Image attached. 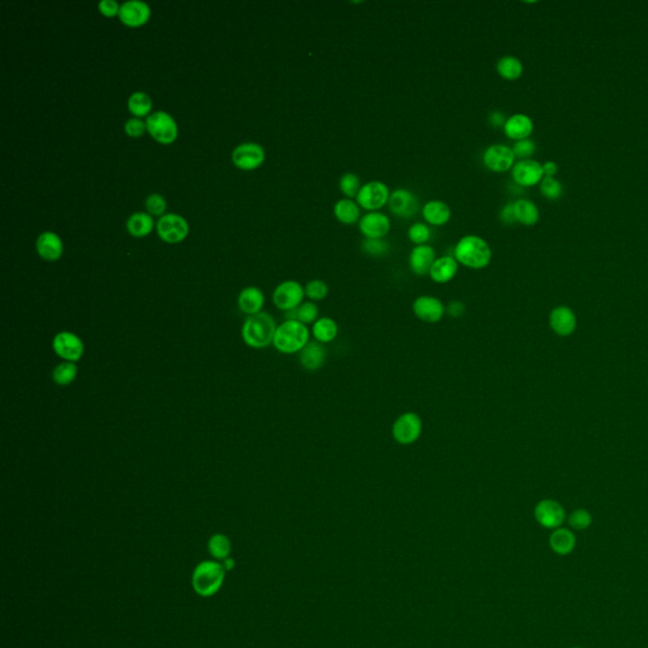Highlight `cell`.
<instances>
[{
	"label": "cell",
	"mask_w": 648,
	"mask_h": 648,
	"mask_svg": "<svg viewBox=\"0 0 648 648\" xmlns=\"http://www.w3.org/2000/svg\"><path fill=\"white\" fill-rule=\"evenodd\" d=\"M458 271V263L452 256H442L436 259V261L431 267L429 276L437 284H446L455 278Z\"/></svg>",
	"instance_id": "cell-24"
},
{
	"label": "cell",
	"mask_w": 648,
	"mask_h": 648,
	"mask_svg": "<svg viewBox=\"0 0 648 648\" xmlns=\"http://www.w3.org/2000/svg\"><path fill=\"white\" fill-rule=\"evenodd\" d=\"M567 522L572 529L585 531L593 523V517L587 509H575L567 517Z\"/></svg>",
	"instance_id": "cell-40"
},
{
	"label": "cell",
	"mask_w": 648,
	"mask_h": 648,
	"mask_svg": "<svg viewBox=\"0 0 648 648\" xmlns=\"http://www.w3.org/2000/svg\"><path fill=\"white\" fill-rule=\"evenodd\" d=\"M52 348L54 354L63 361L77 363L84 355L85 346L83 340L69 331L57 333L52 340Z\"/></svg>",
	"instance_id": "cell-9"
},
{
	"label": "cell",
	"mask_w": 648,
	"mask_h": 648,
	"mask_svg": "<svg viewBox=\"0 0 648 648\" xmlns=\"http://www.w3.org/2000/svg\"><path fill=\"white\" fill-rule=\"evenodd\" d=\"M77 376V366L75 363L62 361L52 371V380L59 386H68L75 381Z\"/></svg>",
	"instance_id": "cell-34"
},
{
	"label": "cell",
	"mask_w": 648,
	"mask_h": 648,
	"mask_svg": "<svg viewBox=\"0 0 648 648\" xmlns=\"http://www.w3.org/2000/svg\"><path fill=\"white\" fill-rule=\"evenodd\" d=\"M542 168H543V174H545V178H555L556 175H557L558 166H557V163H556V162H545V163L542 165Z\"/></svg>",
	"instance_id": "cell-50"
},
{
	"label": "cell",
	"mask_w": 648,
	"mask_h": 648,
	"mask_svg": "<svg viewBox=\"0 0 648 648\" xmlns=\"http://www.w3.org/2000/svg\"><path fill=\"white\" fill-rule=\"evenodd\" d=\"M454 254L457 263L474 270L485 269L493 259V252L489 243L485 239L474 234L465 236L460 239L455 246Z\"/></svg>",
	"instance_id": "cell-1"
},
{
	"label": "cell",
	"mask_w": 648,
	"mask_h": 648,
	"mask_svg": "<svg viewBox=\"0 0 648 648\" xmlns=\"http://www.w3.org/2000/svg\"><path fill=\"white\" fill-rule=\"evenodd\" d=\"M278 325L275 319L266 312L248 316L243 322L241 336L248 347L265 348L274 342Z\"/></svg>",
	"instance_id": "cell-2"
},
{
	"label": "cell",
	"mask_w": 648,
	"mask_h": 648,
	"mask_svg": "<svg viewBox=\"0 0 648 648\" xmlns=\"http://www.w3.org/2000/svg\"><path fill=\"white\" fill-rule=\"evenodd\" d=\"M334 216L340 223L346 225H352L361 219V208L360 205L352 199H341L334 204L333 208Z\"/></svg>",
	"instance_id": "cell-29"
},
{
	"label": "cell",
	"mask_w": 648,
	"mask_h": 648,
	"mask_svg": "<svg viewBox=\"0 0 648 648\" xmlns=\"http://www.w3.org/2000/svg\"><path fill=\"white\" fill-rule=\"evenodd\" d=\"M312 333L316 342L323 343V345L330 343L336 340L338 336V324L330 316H322L313 324Z\"/></svg>",
	"instance_id": "cell-30"
},
{
	"label": "cell",
	"mask_w": 648,
	"mask_h": 648,
	"mask_svg": "<svg viewBox=\"0 0 648 648\" xmlns=\"http://www.w3.org/2000/svg\"><path fill=\"white\" fill-rule=\"evenodd\" d=\"M325 347L323 343L310 341L299 352V363L307 371L319 370L325 363Z\"/></svg>",
	"instance_id": "cell-23"
},
{
	"label": "cell",
	"mask_w": 648,
	"mask_h": 648,
	"mask_svg": "<svg viewBox=\"0 0 648 648\" xmlns=\"http://www.w3.org/2000/svg\"><path fill=\"white\" fill-rule=\"evenodd\" d=\"M496 71L504 80L514 81L523 75L525 66L516 56H504L496 63Z\"/></svg>",
	"instance_id": "cell-31"
},
{
	"label": "cell",
	"mask_w": 648,
	"mask_h": 648,
	"mask_svg": "<svg viewBox=\"0 0 648 648\" xmlns=\"http://www.w3.org/2000/svg\"><path fill=\"white\" fill-rule=\"evenodd\" d=\"M157 234L168 243H179L186 239L189 233V224L185 218L179 214H163L157 222Z\"/></svg>",
	"instance_id": "cell-11"
},
{
	"label": "cell",
	"mask_w": 648,
	"mask_h": 648,
	"mask_svg": "<svg viewBox=\"0 0 648 648\" xmlns=\"http://www.w3.org/2000/svg\"><path fill=\"white\" fill-rule=\"evenodd\" d=\"M154 228V219L147 213H133L127 221V230L134 237H145Z\"/></svg>",
	"instance_id": "cell-33"
},
{
	"label": "cell",
	"mask_w": 648,
	"mask_h": 648,
	"mask_svg": "<svg viewBox=\"0 0 648 648\" xmlns=\"http://www.w3.org/2000/svg\"><path fill=\"white\" fill-rule=\"evenodd\" d=\"M512 150H513V152H514L516 159H519V160H529L533 154H536L537 146H536L534 141L527 139L514 142Z\"/></svg>",
	"instance_id": "cell-43"
},
{
	"label": "cell",
	"mask_w": 648,
	"mask_h": 648,
	"mask_svg": "<svg viewBox=\"0 0 648 648\" xmlns=\"http://www.w3.org/2000/svg\"><path fill=\"white\" fill-rule=\"evenodd\" d=\"M147 132L162 145H170L178 139V124L166 112H154L147 117Z\"/></svg>",
	"instance_id": "cell-6"
},
{
	"label": "cell",
	"mask_w": 648,
	"mask_h": 648,
	"mask_svg": "<svg viewBox=\"0 0 648 648\" xmlns=\"http://www.w3.org/2000/svg\"><path fill=\"white\" fill-rule=\"evenodd\" d=\"M548 323L557 336L570 337L578 328V316L570 307L558 305L549 312Z\"/></svg>",
	"instance_id": "cell-14"
},
{
	"label": "cell",
	"mask_w": 648,
	"mask_h": 648,
	"mask_svg": "<svg viewBox=\"0 0 648 648\" xmlns=\"http://www.w3.org/2000/svg\"><path fill=\"white\" fill-rule=\"evenodd\" d=\"M119 19L122 23L130 27H139L146 23L151 16V9L148 4L141 0H128L124 1L119 9Z\"/></svg>",
	"instance_id": "cell-19"
},
{
	"label": "cell",
	"mask_w": 648,
	"mask_h": 648,
	"mask_svg": "<svg viewBox=\"0 0 648 648\" xmlns=\"http://www.w3.org/2000/svg\"><path fill=\"white\" fill-rule=\"evenodd\" d=\"M36 248L39 255L46 261H57L63 252L61 239L54 232H43L39 234Z\"/></svg>",
	"instance_id": "cell-22"
},
{
	"label": "cell",
	"mask_w": 648,
	"mask_h": 648,
	"mask_svg": "<svg viewBox=\"0 0 648 648\" xmlns=\"http://www.w3.org/2000/svg\"><path fill=\"white\" fill-rule=\"evenodd\" d=\"M390 190L383 181L374 180L363 185L361 190L356 196V203L360 208L369 210V212H378V209L385 207L389 203Z\"/></svg>",
	"instance_id": "cell-7"
},
{
	"label": "cell",
	"mask_w": 648,
	"mask_h": 648,
	"mask_svg": "<svg viewBox=\"0 0 648 648\" xmlns=\"http://www.w3.org/2000/svg\"><path fill=\"white\" fill-rule=\"evenodd\" d=\"M500 219H502L503 223H517V222H516V216H514L513 203H508L507 205H504V207H503L502 210H500Z\"/></svg>",
	"instance_id": "cell-48"
},
{
	"label": "cell",
	"mask_w": 648,
	"mask_h": 648,
	"mask_svg": "<svg viewBox=\"0 0 648 648\" xmlns=\"http://www.w3.org/2000/svg\"><path fill=\"white\" fill-rule=\"evenodd\" d=\"M310 332L305 324L298 321L287 319L284 323L278 325V330L274 337V347L279 352L285 355H293L301 352L308 345Z\"/></svg>",
	"instance_id": "cell-3"
},
{
	"label": "cell",
	"mask_w": 648,
	"mask_h": 648,
	"mask_svg": "<svg viewBox=\"0 0 648 648\" xmlns=\"http://www.w3.org/2000/svg\"><path fill=\"white\" fill-rule=\"evenodd\" d=\"M232 161L242 170H255L265 161V150L255 142L241 143L233 150Z\"/></svg>",
	"instance_id": "cell-13"
},
{
	"label": "cell",
	"mask_w": 648,
	"mask_h": 648,
	"mask_svg": "<svg viewBox=\"0 0 648 648\" xmlns=\"http://www.w3.org/2000/svg\"><path fill=\"white\" fill-rule=\"evenodd\" d=\"M223 566L225 567V569H227V570H231L232 567L234 566V561L231 560V558H227V560H224Z\"/></svg>",
	"instance_id": "cell-51"
},
{
	"label": "cell",
	"mask_w": 648,
	"mask_h": 648,
	"mask_svg": "<svg viewBox=\"0 0 648 648\" xmlns=\"http://www.w3.org/2000/svg\"><path fill=\"white\" fill-rule=\"evenodd\" d=\"M224 580V566L213 561H205L198 565L193 574L194 590L201 596L216 594L222 587Z\"/></svg>",
	"instance_id": "cell-4"
},
{
	"label": "cell",
	"mask_w": 648,
	"mask_h": 648,
	"mask_svg": "<svg viewBox=\"0 0 648 648\" xmlns=\"http://www.w3.org/2000/svg\"><path fill=\"white\" fill-rule=\"evenodd\" d=\"M125 133L131 137H139L145 133L146 128V122H142L139 118H131L124 124Z\"/></svg>",
	"instance_id": "cell-45"
},
{
	"label": "cell",
	"mask_w": 648,
	"mask_h": 648,
	"mask_svg": "<svg viewBox=\"0 0 648 648\" xmlns=\"http://www.w3.org/2000/svg\"><path fill=\"white\" fill-rule=\"evenodd\" d=\"M512 178L514 183L523 188L540 185L545 178L542 163L536 160H519L512 169Z\"/></svg>",
	"instance_id": "cell-15"
},
{
	"label": "cell",
	"mask_w": 648,
	"mask_h": 648,
	"mask_svg": "<svg viewBox=\"0 0 648 648\" xmlns=\"http://www.w3.org/2000/svg\"><path fill=\"white\" fill-rule=\"evenodd\" d=\"M413 312L418 319H421L422 322L434 324L438 323L443 318L446 313V307L436 296L422 295V296H418L413 303Z\"/></svg>",
	"instance_id": "cell-17"
},
{
	"label": "cell",
	"mask_w": 648,
	"mask_h": 648,
	"mask_svg": "<svg viewBox=\"0 0 648 648\" xmlns=\"http://www.w3.org/2000/svg\"><path fill=\"white\" fill-rule=\"evenodd\" d=\"M363 250L365 254L372 257H381L389 254L390 246L384 239H365L363 242Z\"/></svg>",
	"instance_id": "cell-42"
},
{
	"label": "cell",
	"mask_w": 648,
	"mask_h": 648,
	"mask_svg": "<svg viewBox=\"0 0 648 648\" xmlns=\"http://www.w3.org/2000/svg\"><path fill=\"white\" fill-rule=\"evenodd\" d=\"M503 130L508 139L517 142V141L531 137L534 130V124L531 117L523 113H518L507 118V122L504 124Z\"/></svg>",
	"instance_id": "cell-20"
},
{
	"label": "cell",
	"mask_w": 648,
	"mask_h": 648,
	"mask_svg": "<svg viewBox=\"0 0 648 648\" xmlns=\"http://www.w3.org/2000/svg\"><path fill=\"white\" fill-rule=\"evenodd\" d=\"M489 122L495 128H500V127H504V124L507 122V118L503 114L502 112L494 110L489 114Z\"/></svg>",
	"instance_id": "cell-49"
},
{
	"label": "cell",
	"mask_w": 648,
	"mask_h": 648,
	"mask_svg": "<svg viewBox=\"0 0 648 648\" xmlns=\"http://www.w3.org/2000/svg\"><path fill=\"white\" fill-rule=\"evenodd\" d=\"M265 304L263 293L256 286L245 287L239 295V308L247 316H254L263 312Z\"/></svg>",
	"instance_id": "cell-25"
},
{
	"label": "cell",
	"mask_w": 648,
	"mask_h": 648,
	"mask_svg": "<svg viewBox=\"0 0 648 648\" xmlns=\"http://www.w3.org/2000/svg\"><path fill=\"white\" fill-rule=\"evenodd\" d=\"M408 239L416 245H425L431 239V230L425 223L412 224L408 230Z\"/></svg>",
	"instance_id": "cell-41"
},
{
	"label": "cell",
	"mask_w": 648,
	"mask_h": 648,
	"mask_svg": "<svg viewBox=\"0 0 648 648\" xmlns=\"http://www.w3.org/2000/svg\"><path fill=\"white\" fill-rule=\"evenodd\" d=\"M358 228L366 239H384L392 230V222L384 213L369 212L361 216Z\"/></svg>",
	"instance_id": "cell-16"
},
{
	"label": "cell",
	"mask_w": 648,
	"mask_h": 648,
	"mask_svg": "<svg viewBox=\"0 0 648 648\" xmlns=\"http://www.w3.org/2000/svg\"><path fill=\"white\" fill-rule=\"evenodd\" d=\"M340 189L342 194L347 199H354L357 196L358 192L361 190V179L358 178L354 172H346L343 174L340 179Z\"/></svg>",
	"instance_id": "cell-37"
},
{
	"label": "cell",
	"mask_w": 648,
	"mask_h": 648,
	"mask_svg": "<svg viewBox=\"0 0 648 648\" xmlns=\"http://www.w3.org/2000/svg\"><path fill=\"white\" fill-rule=\"evenodd\" d=\"M304 292H305V296L308 298L309 301H321L327 298V295L330 293V287L323 280L314 279V280L309 281L308 284L305 285Z\"/></svg>",
	"instance_id": "cell-38"
},
{
	"label": "cell",
	"mask_w": 648,
	"mask_h": 648,
	"mask_svg": "<svg viewBox=\"0 0 648 648\" xmlns=\"http://www.w3.org/2000/svg\"><path fill=\"white\" fill-rule=\"evenodd\" d=\"M534 518L543 528L555 531L565 523L566 512L557 500L543 499L534 508Z\"/></svg>",
	"instance_id": "cell-12"
},
{
	"label": "cell",
	"mask_w": 648,
	"mask_h": 648,
	"mask_svg": "<svg viewBox=\"0 0 648 648\" xmlns=\"http://www.w3.org/2000/svg\"><path fill=\"white\" fill-rule=\"evenodd\" d=\"M387 204L394 216L405 219L416 216L419 210L417 196L408 189L394 190L393 193L390 194Z\"/></svg>",
	"instance_id": "cell-18"
},
{
	"label": "cell",
	"mask_w": 648,
	"mask_h": 648,
	"mask_svg": "<svg viewBox=\"0 0 648 648\" xmlns=\"http://www.w3.org/2000/svg\"><path fill=\"white\" fill-rule=\"evenodd\" d=\"M436 261V251L429 245H421L412 250L409 255V267L418 276L429 274Z\"/></svg>",
	"instance_id": "cell-21"
},
{
	"label": "cell",
	"mask_w": 648,
	"mask_h": 648,
	"mask_svg": "<svg viewBox=\"0 0 648 648\" xmlns=\"http://www.w3.org/2000/svg\"><path fill=\"white\" fill-rule=\"evenodd\" d=\"M98 8L104 16L114 17L119 14L121 6L118 4V1H116V0H101V3L98 4Z\"/></svg>",
	"instance_id": "cell-46"
},
{
	"label": "cell",
	"mask_w": 648,
	"mask_h": 648,
	"mask_svg": "<svg viewBox=\"0 0 648 648\" xmlns=\"http://www.w3.org/2000/svg\"><path fill=\"white\" fill-rule=\"evenodd\" d=\"M128 109L136 117L148 116L152 109V101L146 93L136 92L128 99Z\"/></svg>",
	"instance_id": "cell-35"
},
{
	"label": "cell",
	"mask_w": 648,
	"mask_h": 648,
	"mask_svg": "<svg viewBox=\"0 0 648 648\" xmlns=\"http://www.w3.org/2000/svg\"><path fill=\"white\" fill-rule=\"evenodd\" d=\"M465 312H466L465 304L458 301H451L446 308V313L452 318H460L465 314Z\"/></svg>",
	"instance_id": "cell-47"
},
{
	"label": "cell",
	"mask_w": 648,
	"mask_h": 648,
	"mask_svg": "<svg viewBox=\"0 0 648 648\" xmlns=\"http://www.w3.org/2000/svg\"><path fill=\"white\" fill-rule=\"evenodd\" d=\"M286 318L290 321H298L301 323L314 324L319 319V308L314 301H305L294 310L286 312Z\"/></svg>",
	"instance_id": "cell-32"
},
{
	"label": "cell",
	"mask_w": 648,
	"mask_h": 648,
	"mask_svg": "<svg viewBox=\"0 0 648 648\" xmlns=\"http://www.w3.org/2000/svg\"><path fill=\"white\" fill-rule=\"evenodd\" d=\"M540 190L548 201H558L563 194V186L556 178H543L540 181Z\"/></svg>",
	"instance_id": "cell-39"
},
{
	"label": "cell",
	"mask_w": 648,
	"mask_h": 648,
	"mask_svg": "<svg viewBox=\"0 0 648 648\" xmlns=\"http://www.w3.org/2000/svg\"><path fill=\"white\" fill-rule=\"evenodd\" d=\"M304 296L305 292L301 283L295 280H286L275 287L272 293V301L276 308L286 313L298 308L303 303Z\"/></svg>",
	"instance_id": "cell-8"
},
{
	"label": "cell",
	"mask_w": 648,
	"mask_h": 648,
	"mask_svg": "<svg viewBox=\"0 0 648 648\" xmlns=\"http://www.w3.org/2000/svg\"><path fill=\"white\" fill-rule=\"evenodd\" d=\"M422 216L427 223L434 227H441L449 222L452 212L445 201H429L423 205Z\"/></svg>",
	"instance_id": "cell-26"
},
{
	"label": "cell",
	"mask_w": 648,
	"mask_h": 648,
	"mask_svg": "<svg viewBox=\"0 0 648 648\" xmlns=\"http://www.w3.org/2000/svg\"><path fill=\"white\" fill-rule=\"evenodd\" d=\"M147 212L151 216H163L166 210V201L160 194H151L146 199Z\"/></svg>",
	"instance_id": "cell-44"
},
{
	"label": "cell",
	"mask_w": 648,
	"mask_h": 648,
	"mask_svg": "<svg viewBox=\"0 0 648 648\" xmlns=\"http://www.w3.org/2000/svg\"><path fill=\"white\" fill-rule=\"evenodd\" d=\"M423 431L422 418L414 412H407L395 419L392 433L394 440L403 446L416 443Z\"/></svg>",
	"instance_id": "cell-5"
},
{
	"label": "cell",
	"mask_w": 648,
	"mask_h": 648,
	"mask_svg": "<svg viewBox=\"0 0 648 648\" xmlns=\"http://www.w3.org/2000/svg\"><path fill=\"white\" fill-rule=\"evenodd\" d=\"M578 648H579V647H578Z\"/></svg>",
	"instance_id": "cell-52"
},
{
	"label": "cell",
	"mask_w": 648,
	"mask_h": 648,
	"mask_svg": "<svg viewBox=\"0 0 648 648\" xmlns=\"http://www.w3.org/2000/svg\"><path fill=\"white\" fill-rule=\"evenodd\" d=\"M516 222L525 227H532L540 221V209L529 199H518L513 201Z\"/></svg>",
	"instance_id": "cell-27"
},
{
	"label": "cell",
	"mask_w": 648,
	"mask_h": 648,
	"mask_svg": "<svg viewBox=\"0 0 648 648\" xmlns=\"http://www.w3.org/2000/svg\"><path fill=\"white\" fill-rule=\"evenodd\" d=\"M209 552L216 560H227L231 552V542L224 534H214L208 543Z\"/></svg>",
	"instance_id": "cell-36"
},
{
	"label": "cell",
	"mask_w": 648,
	"mask_h": 648,
	"mask_svg": "<svg viewBox=\"0 0 648 648\" xmlns=\"http://www.w3.org/2000/svg\"><path fill=\"white\" fill-rule=\"evenodd\" d=\"M483 163L487 170L493 172H507L513 169L516 156L512 147L496 143L487 147L484 151Z\"/></svg>",
	"instance_id": "cell-10"
},
{
	"label": "cell",
	"mask_w": 648,
	"mask_h": 648,
	"mask_svg": "<svg viewBox=\"0 0 648 648\" xmlns=\"http://www.w3.org/2000/svg\"><path fill=\"white\" fill-rule=\"evenodd\" d=\"M549 546L557 555H569L576 546V537L571 529L560 527L551 534Z\"/></svg>",
	"instance_id": "cell-28"
}]
</instances>
